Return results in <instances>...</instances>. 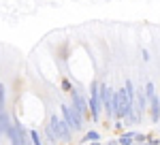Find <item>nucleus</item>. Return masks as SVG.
Masks as SVG:
<instances>
[{
  "instance_id": "f03ea898",
  "label": "nucleus",
  "mask_w": 160,
  "mask_h": 145,
  "mask_svg": "<svg viewBox=\"0 0 160 145\" xmlns=\"http://www.w3.org/2000/svg\"><path fill=\"white\" fill-rule=\"evenodd\" d=\"M88 107H90V115H92V120L98 122L100 111H102V102H100V81H92V85H90Z\"/></svg>"
},
{
  "instance_id": "4468645a",
  "label": "nucleus",
  "mask_w": 160,
  "mask_h": 145,
  "mask_svg": "<svg viewBox=\"0 0 160 145\" xmlns=\"http://www.w3.org/2000/svg\"><path fill=\"white\" fill-rule=\"evenodd\" d=\"M4 92H7V90H4V85L0 83V109L4 107V96H7V94H4Z\"/></svg>"
},
{
  "instance_id": "6e6552de",
  "label": "nucleus",
  "mask_w": 160,
  "mask_h": 145,
  "mask_svg": "<svg viewBox=\"0 0 160 145\" xmlns=\"http://www.w3.org/2000/svg\"><path fill=\"white\" fill-rule=\"evenodd\" d=\"M149 115H152L154 124L160 122V96H156V94L149 98Z\"/></svg>"
},
{
  "instance_id": "0eeeda50",
  "label": "nucleus",
  "mask_w": 160,
  "mask_h": 145,
  "mask_svg": "<svg viewBox=\"0 0 160 145\" xmlns=\"http://www.w3.org/2000/svg\"><path fill=\"white\" fill-rule=\"evenodd\" d=\"M4 132H7V137L11 139L13 143H26V132H24V128H22L19 122H11Z\"/></svg>"
},
{
  "instance_id": "ddd939ff",
  "label": "nucleus",
  "mask_w": 160,
  "mask_h": 145,
  "mask_svg": "<svg viewBox=\"0 0 160 145\" xmlns=\"http://www.w3.org/2000/svg\"><path fill=\"white\" fill-rule=\"evenodd\" d=\"M148 141V134L143 132H135V143H145Z\"/></svg>"
},
{
  "instance_id": "9b49d317",
  "label": "nucleus",
  "mask_w": 160,
  "mask_h": 145,
  "mask_svg": "<svg viewBox=\"0 0 160 145\" xmlns=\"http://www.w3.org/2000/svg\"><path fill=\"white\" fill-rule=\"evenodd\" d=\"M143 92H145V96H148V100H149V98L156 94V85L152 83V81H148V83H145V88H143Z\"/></svg>"
},
{
  "instance_id": "20e7f679",
  "label": "nucleus",
  "mask_w": 160,
  "mask_h": 145,
  "mask_svg": "<svg viewBox=\"0 0 160 145\" xmlns=\"http://www.w3.org/2000/svg\"><path fill=\"white\" fill-rule=\"evenodd\" d=\"M60 111H62V120L66 122V126L71 128V132H79V130L83 128V118H81L71 105H62Z\"/></svg>"
},
{
  "instance_id": "423d86ee",
  "label": "nucleus",
  "mask_w": 160,
  "mask_h": 145,
  "mask_svg": "<svg viewBox=\"0 0 160 145\" xmlns=\"http://www.w3.org/2000/svg\"><path fill=\"white\" fill-rule=\"evenodd\" d=\"M68 94H71V98H73V105L71 107L81 115V118H88L90 115V107H88V98L79 92V90H75V88H71L68 90Z\"/></svg>"
},
{
  "instance_id": "7ed1b4c3",
  "label": "nucleus",
  "mask_w": 160,
  "mask_h": 145,
  "mask_svg": "<svg viewBox=\"0 0 160 145\" xmlns=\"http://www.w3.org/2000/svg\"><path fill=\"white\" fill-rule=\"evenodd\" d=\"M47 130L56 137V141H71V128H68L66 122L62 120V118H58V115H51L49 118Z\"/></svg>"
},
{
  "instance_id": "f8f14e48",
  "label": "nucleus",
  "mask_w": 160,
  "mask_h": 145,
  "mask_svg": "<svg viewBox=\"0 0 160 145\" xmlns=\"http://www.w3.org/2000/svg\"><path fill=\"white\" fill-rule=\"evenodd\" d=\"M30 141H32V145H41V143H43V139H41L38 130H30Z\"/></svg>"
},
{
  "instance_id": "f257e3e1",
  "label": "nucleus",
  "mask_w": 160,
  "mask_h": 145,
  "mask_svg": "<svg viewBox=\"0 0 160 145\" xmlns=\"http://www.w3.org/2000/svg\"><path fill=\"white\" fill-rule=\"evenodd\" d=\"M132 105H135V83L128 79L124 88H120L115 92V113L113 118L115 120H124L132 113Z\"/></svg>"
},
{
  "instance_id": "9d476101",
  "label": "nucleus",
  "mask_w": 160,
  "mask_h": 145,
  "mask_svg": "<svg viewBox=\"0 0 160 145\" xmlns=\"http://www.w3.org/2000/svg\"><path fill=\"white\" fill-rule=\"evenodd\" d=\"M83 141H86V143H98L100 141V132L98 130H90V132H86Z\"/></svg>"
},
{
  "instance_id": "39448f33",
  "label": "nucleus",
  "mask_w": 160,
  "mask_h": 145,
  "mask_svg": "<svg viewBox=\"0 0 160 145\" xmlns=\"http://www.w3.org/2000/svg\"><path fill=\"white\" fill-rule=\"evenodd\" d=\"M100 102H102V109L107 111V115L113 118V113H115V90L102 81H100Z\"/></svg>"
},
{
  "instance_id": "2eb2a0df",
  "label": "nucleus",
  "mask_w": 160,
  "mask_h": 145,
  "mask_svg": "<svg viewBox=\"0 0 160 145\" xmlns=\"http://www.w3.org/2000/svg\"><path fill=\"white\" fill-rule=\"evenodd\" d=\"M141 56H143V60H145V62H149V51H148V49H141Z\"/></svg>"
},
{
  "instance_id": "1a4fd4ad",
  "label": "nucleus",
  "mask_w": 160,
  "mask_h": 145,
  "mask_svg": "<svg viewBox=\"0 0 160 145\" xmlns=\"http://www.w3.org/2000/svg\"><path fill=\"white\" fill-rule=\"evenodd\" d=\"M115 143H120V145H132V143H135V130L122 132V134H120V139H118Z\"/></svg>"
}]
</instances>
